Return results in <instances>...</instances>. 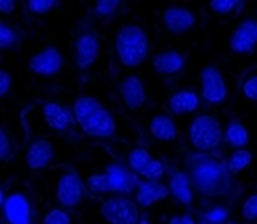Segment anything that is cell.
<instances>
[{
    "label": "cell",
    "instance_id": "2",
    "mask_svg": "<svg viewBox=\"0 0 257 224\" xmlns=\"http://www.w3.org/2000/svg\"><path fill=\"white\" fill-rule=\"evenodd\" d=\"M73 116L76 127L83 134L91 137H112L116 134V119L110 114L109 109L101 105L96 98L92 96H80L73 103Z\"/></svg>",
    "mask_w": 257,
    "mask_h": 224
},
{
    "label": "cell",
    "instance_id": "35",
    "mask_svg": "<svg viewBox=\"0 0 257 224\" xmlns=\"http://www.w3.org/2000/svg\"><path fill=\"white\" fill-rule=\"evenodd\" d=\"M243 96L250 101H257V74L244 78L243 82Z\"/></svg>",
    "mask_w": 257,
    "mask_h": 224
},
{
    "label": "cell",
    "instance_id": "15",
    "mask_svg": "<svg viewBox=\"0 0 257 224\" xmlns=\"http://www.w3.org/2000/svg\"><path fill=\"white\" fill-rule=\"evenodd\" d=\"M257 47V20L246 19L239 24L230 37V49L237 55H250Z\"/></svg>",
    "mask_w": 257,
    "mask_h": 224
},
{
    "label": "cell",
    "instance_id": "40",
    "mask_svg": "<svg viewBox=\"0 0 257 224\" xmlns=\"http://www.w3.org/2000/svg\"><path fill=\"white\" fill-rule=\"evenodd\" d=\"M138 224H151V220H149L147 217H142V219L138 220Z\"/></svg>",
    "mask_w": 257,
    "mask_h": 224
},
{
    "label": "cell",
    "instance_id": "4",
    "mask_svg": "<svg viewBox=\"0 0 257 224\" xmlns=\"http://www.w3.org/2000/svg\"><path fill=\"white\" fill-rule=\"evenodd\" d=\"M188 139L196 150L212 152L225 141V130L216 116L199 114L192 119L188 127Z\"/></svg>",
    "mask_w": 257,
    "mask_h": 224
},
{
    "label": "cell",
    "instance_id": "16",
    "mask_svg": "<svg viewBox=\"0 0 257 224\" xmlns=\"http://www.w3.org/2000/svg\"><path fill=\"white\" fill-rule=\"evenodd\" d=\"M119 96L128 110H140L147 101L145 83L136 74H128L119 82Z\"/></svg>",
    "mask_w": 257,
    "mask_h": 224
},
{
    "label": "cell",
    "instance_id": "8",
    "mask_svg": "<svg viewBox=\"0 0 257 224\" xmlns=\"http://www.w3.org/2000/svg\"><path fill=\"white\" fill-rule=\"evenodd\" d=\"M201 91L203 100L210 105H221L228 98L225 76L216 65H207L201 71Z\"/></svg>",
    "mask_w": 257,
    "mask_h": 224
},
{
    "label": "cell",
    "instance_id": "22",
    "mask_svg": "<svg viewBox=\"0 0 257 224\" xmlns=\"http://www.w3.org/2000/svg\"><path fill=\"white\" fill-rule=\"evenodd\" d=\"M225 141L232 148H244L250 143V132L241 121L232 119L225 130Z\"/></svg>",
    "mask_w": 257,
    "mask_h": 224
},
{
    "label": "cell",
    "instance_id": "34",
    "mask_svg": "<svg viewBox=\"0 0 257 224\" xmlns=\"http://www.w3.org/2000/svg\"><path fill=\"white\" fill-rule=\"evenodd\" d=\"M241 215L244 220H257V193H252L244 199L241 206Z\"/></svg>",
    "mask_w": 257,
    "mask_h": 224
},
{
    "label": "cell",
    "instance_id": "10",
    "mask_svg": "<svg viewBox=\"0 0 257 224\" xmlns=\"http://www.w3.org/2000/svg\"><path fill=\"white\" fill-rule=\"evenodd\" d=\"M42 121L49 128L51 132H69L74 127V116L73 110L67 109L65 105L58 101H47L40 107Z\"/></svg>",
    "mask_w": 257,
    "mask_h": 224
},
{
    "label": "cell",
    "instance_id": "38",
    "mask_svg": "<svg viewBox=\"0 0 257 224\" xmlns=\"http://www.w3.org/2000/svg\"><path fill=\"white\" fill-rule=\"evenodd\" d=\"M169 224H196L194 217L190 213H183V215H176V217H170Z\"/></svg>",
    "mask_w": 257,
    "mask_h": 224
},
{
    "label": "cell",
    "instance_id": "28",
    "mask_svg": "<svg viewBox=\"0 0 257 224\" xmlns=\"http://www.w3.org/2000/svg\"><path fill=\"white\" fill-rule=\"evenodd\" d=\"M121 4H123V0H96V4H94V15L101 20L110 19V17H114L116 11L121 8Z\"/></svg>",
    "mask_w": 257,
    "mask_h": 224
},
{
    "label": "cell",
    "instance_id": "29",
    "mask_svg": "<svg viewBox=\"0 0 257 224\" xmlns=\"http://www.w3.org/2000/svg\"><path fill=\"white\" fill-rule=\"evenodd\" d=\"M165 163L158 157H152L151 163L147 165V168L143 170V174L140 177L143 179H149V181H160L163 175H165Z\"/></svg>",
    "mask_w": 257,
    "mask_h": 224
},
{
    "label": "cell",
    "instance_id": "25",
    "mask_svg": "<svg viewBox=\"0 0 257 224\" xmlns=\"http://www.w3.org/2000/svg\"><path fill=\"white\" fill-rule=\"evenodd\" d=\"M17 154V145H15L11 134L0 125V168L8 165Z\"/></svg>",
    "mask_w": 257,
    "mask_h": 224
},
{
    "label": "cell",
    "instance_id": "17",
    "mask_svg": "<svg viewBox=\"0 0 257 224\" xmlns=\"http://www.w3.org/2000/svg\"><path fill=\"white\" fill-rule=\"evenodd\" d=\"M170 195L169 184H163L161 181H149L143 179L140 181L134 192V201L138 202L140 208H151L160 201H165Z\"/></svg>",
    "mask_w": 257,
    "mask_h": 224
},
{
    "label": "cell",
    "instance_id": "7",
    "mask_svg": "<svg viewBox=\"0 0 257 224\" xmlns=\"http://www.w3.org/2000/svg\"><path fill=\"white\" fill-rule=\"evenodd\" d=\"M28 69L29 73L35 74V76L53 78V76L62 73V69H64V56H62L60 49L47 46L29 58Z\"/></svg>",
    "mask_w": 257,
    "mask_h": 224
},
{
    "label": "cell",
    "instance_id": "23",
    "mask_svg": "<svg viewBox=\"0 0 257 224\" xmlns=\"http://www.w3.org/2000/svg\"><path fill=\"white\" fill-rule=\"evenodd\" d=\"M252 161H253L252 152L246 150V148H235V150L228 156V159H226L225 165H226V170H228L230 174L237 175L252 165Z\"/></svg>",
    "mask_w": 257,
    "mask_h": 224
},
{
    "label": "cell",
    "instance_id": "9",
    "mask_svg": "<svg viewBox=\"0 0 257 224\" xmlns=\"http://www.w3.org/2000/svg\"><path fill=\"white\" fill-rule=\"evenodd\" d=\"M74 55V65L80 71H87L89 67L96 64L98 56H100V38L96 33L85 31L82 33L76 40H74L73 47Z\"/></svg>",
    "mask_w": 257,
    "mask_h": 224
},
{
    "label": "cell",
    "instance_id": "36",
    "mask_svg": "<svg viewBox=\"0 0 257 224\" xmlns=\"http://www.w3.org/2000/svg\"><path fill=\"white\" fill-rule=\"evenodd\" d=\"M11 87H13V76L6 69H0V100L10 94Z\"/></svg>",
    "mask_w": 257,
    "mask_h": 224
},
{
    "label": "cell",
    "instance_id": "18",
    "mask_svg": "<svg viewBox=\"0 0 257 224\" xmlns=\"http://www.w3.org/2000/svg\"><path fill=\"white\" fill-rule=\"evenodd\" d=\"M152 67L161 76H174V74H179L183 71L185 58L179 51L165 49L152 58Z\"/></svg>",
    "mask_w": 257,
    "mask_h": 224
},
{
    "label": "cell",
    "instance_id": "14",
    "mask_svg": "<svg viewBox=\"0 0 257 224\" xmlns=\"http://www.w3.org/2000/svg\"><path fill=\"white\" fill-rule=\"evenodd\" d=\"M161 24L170 35H185L196 26V15L187 8L170 6L161 13Z\"/></svg>",
    "mask_w": 257,
    "mask_h": 224
},
{
    "label": "cell",
    "instance_id": "31",
    "mask_svg": "<svg viewBox=\"0 0 257 224\" xmlns=\"http://www.w3.org/2000/svg\"><path fill=\"white\" fill-rule=\"evenodd\" d=\"M241 0H208V8L216 15H230L237 10Z\"/></svg>",
    "mask_w": 257,
    "mask_h": 224
},
{
    "label": "cell",
    "instance_id": "21",
    "mask_svg": "<svg viewBox=\"0 0 257 224\" xmlns=\"http://www.w3.org/2000/svg\"><path fill=\"white\" fill-rule=\"evenodd\" d=\"M199 109V96L194 91H178L169 100V110L174 116L194 114Z\"/></svg>",
    "mask_w": 257,
    "mask_h": 224
},
{
    "label": "cell",
    "instance_id": "19",
    "mask_svg": "<svg viewBox=\"0 0 257 224\" xmlns=\"http://www.w3.org/2000/svg\"><path fill=\"white\" fill-rule=\"evenodd\" d=\"M169 190L170 195L174 197L179 204L190 206L194 202V186L192 181L188 177L187 172L183 170H176L169 179Z\"/></svg>",
    "mask_w": 257,
    "mask_h": 224
},
{
    "label": "cell",
    "instance_id": "1",
    "mask_svg": "<svg viewBox=\"0 0 257 224\" xmlns=\"http://www.w3.org/2000/svg\"><path fill=\"white\" fill-rule=\"evenodd\" d=\"M194 190L205 197H225L232 192V174L210 152H194L185 157Z\"/></svg>",
    "mask_w": 257,
    "mask_h": 224
},
{
    "label": "cell",
    "instance_id": "3",
    "mask_svg": "<svg viewBox=\"0 0 257 224\" xmlns=\"http://www.w3.org/2000/svg\"><path fill=\"white\" fill-rule=\"evenodd\" d=\"M118 62L123 67L134 69L149 56V35L138 24H125L118 29L114 40Z\"/></svg>",
    "mask_w": 257,
    "mask_h": 224
},
{
    "label": "cell",
    "instance_id": "32",
    "mask_svg": "<svg viewBox=\"0 0 257 224\" xmlns=\"http://www.w3.org/2000/svg\"><path fill=\"white\" fill-rule=\"evenodd\" d=\"M28 4V10L31 15H47L53 8L56 6V0H26Z\"/></svg>",
    "mask_w": 257,
    "mask_h": 224
},
{
    "label": "cell",
    "instance_id": "26",
    "mask_svg": "<svg viewBox=\"0 0 257 224\" xmlns=\"http://www.w3.org/2000/svg\"><path fill=\"white\" fill-rule=\"evenodd\" d=\"M85 186H87V190L92 195H107V193H110V184L105 172L89 175L87 181H85Z\"/></svg>",
    "mask_w": 257,
    "mask_h": 224
},
{
    "label": "cell",
    "instance_id": "33",
    "mask_svg": "<svg viewBox=\"0 0 257 224\" xmlns=\"http://www.w3.org/2000/svg\"><path fill=\"white\" fill-rule=\"evenodd\" d=\"M203 219L210 224H225L228 220V210L223 208V206H214L203 215Z\"/></svg>",
    "mask_w": 257,
    "mask_h": 224
},
{
    "label": "cell",
    "instance_id": "5",
    "mask_svg": "<svg viewBox=\"0 0 257 224\" xmlns=\"http://www.w3.org/2000/svg\"><path fill=\"white\" fill-rule=\"evenodd\" d=\"M101 217L109 224H138L142 219L138 202L128 195H110L101 202Z\"/></svg>",
    "mask_w": 257,
    "mask_h": 224
},
{
    "label": "cell",
    "instance_id": "12",
    "mask_svg": "<svg viewBox=\"0 0 257 224\" xmlns=\"http://www.w3.org/2000/svg\"><path fill=\"white\" fill-rule=\"evenodd\" d=\"M105 174L110 184V193L131 195L133 192H136V186H138L140 181L136 179V174L131 168L119 165V163H110V165H107Z\"/></svg>",
    "mask_w": 257,
    "mask_h": 224
},
{
    "label": "cell",
    "instance_id": "27",
    "mask_svg": "<svg viewBox=\"0 0 257 224\" xmlns=\"http://www.w3.org/2000/svg\"><path fill=\"white\" fill-rule=\"evenodd\" d=\"M17 42H19V35H17L13 26L0 20V51L13 49L17 46Z\"/></svg>",
    "mask_w": 257,
    "mask_h": 224
},
{
    "label": "cell",
    "instance_id": "37",
    "mask_svg": "<svg viewBox=\"0 0 257 224\" xmlns=\"http://www.w3.org/2000/svg\"><path fill=\"white\" fill-rule=\"evenodd\" d=\"M17 10V0H0V15L10 17Z\"/></svg>",
    "mask_w": 257,
    "mask_h": 224
},
{
    "label": "cell",
    "instance_id": "13",
    "mask_svg": "<svg viewBox=\"0 0 257 224\" xmlns=\"http://www.w3.org/2000/svg\"><path fill=\"white\" fill-rule=\"evenodd\" d=\"M55 156V145L46 137H37L29 143L28 150H26V165L33 172H40L53 163Z\"/></svg>",
    "mask_w": 257,
    "mask_h": 224
},
{
    "label": "cell",
    "instance_id": "20",
    "mask_svg": "<svg viewBox=\"0 0 257 224\" xmlns=\"http://www.w3.org/2000/svg\"><path fill=\"white\" fill-rule=\"evenodd\" d=\"M152 137L160 143H170L178 137V125L169 114H156L149 123Z\"/></svg>",
    "mask_w": 257,
    "mask_h": 224
},
{
    "label": "cell",
    "instance_id": "11",
    "mask_svg": "<svg viewBox=\"0 0 257 224\" xmlns=\"http://www.w3.org/2000/svg\"><path fill=\"white\" fill-rule=\"evenodd\" d=\"M2 215L8 224H33V206L22 192H13L6 197Z\"/></svg>",
    "mask_w": 257,
    "mask_h": 224
},
{
    "label": "cell",
    "instance_id": "39",
    "mask_svg": "<svg viewBox=\"0 0 257 224\" xmlns=\"http://www.w3.org/2000/svg\"><path fill=\"white\" fill-rule=\"evenodd\" d=\"M4 202H6V193H4V190L0 188V213H2V208H4Z\"/></svg>",
    "mask_w": 257,
    "mask_h": 224
},
{
    "label": "cell",
    "instance_id": "30",
    "mask_svg": "<svg viewBox=\"0 0 257 224\" xmlns=\"http://www.w3.org/2000/svg\"><path fill=\"white\" fill-rule=\"evenodd\" d=\"M42 224H73V217L65 208H53L44 215Z\"/></svg>",
    "mask_w": 257,
    "mask_h": 224
},
{
    "label": "cell",
    "instance_id": "24",
    "mask_svg": "<svg viewBox=\"0 0 257 224\" xmlns=\"http://www.w3.org/2000/svg\"><path fill=\"white\" fill-rule=\"evenodd\" d=\"M151 159H152V156L147 146H134L133 150L128 152L127 165L136 175H142L143 170L147 168V165L151 163Z\"/></svg>",
    "mask_w": 257,
    "mask_h": 224
},
{
    "label": "cell",
    "instance_id": "6",
    "mask_svg": "<svg viewBox=\"0 0 257 224\" xmlns=\"http://www.w3.org/2000/svg\"><path fill=\"white\" fill-rule=\"evenodd\" d=\"M85 183H83L80 175L74 170H65L64 174L60 175L56 181V190L55 197L58 204L65 210H73L76 206H80V202L85 197Z\"/></svg>",
    "mask_w": 257,
    "mask_h": 224
}]
</instances>
